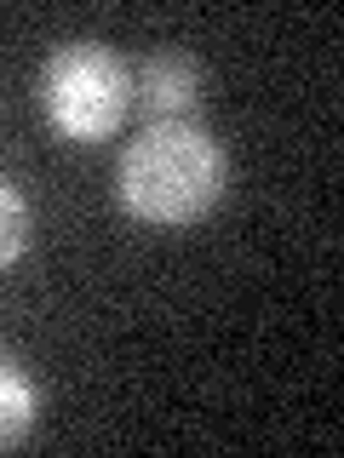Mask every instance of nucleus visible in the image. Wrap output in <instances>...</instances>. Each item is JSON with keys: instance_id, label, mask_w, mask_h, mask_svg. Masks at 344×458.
<instances>
[{"instance_id": "obj_3", "label": "nucleus", "mask_w": 344, "mask_h": 458, "mask_svg": "<svg viewBox=\"0 0 344 458\" xmlns=\"http://www.w3.org/2000/svg\"><path fill=\"white\" fill-rule=\"evenodd\" d=\"M133 98L155 114V121H184V114L195 109V98H201L195 57H184V52H150L138 64V75H133Z\"/></svg>"}, {"instance_id": "obj_4", "label": "nucleus", "mask_w": 344, "mask_h": 458, "mask_svg": "<svg viewBox=\"0 0 344 458\" xmlns=\"http://www.w3.org/2000/svg\"><path fill=\"white\" fill-rule=\"evenodd\" d=\"M35 412H40V390L35 378L12 361V355H0V453L18 447V441L35 429Z\"/></svg>"}, {"instance_id": "obj_5", "label": "nucleus", "mask_w": 344, "mask_h": 458, "mask_svg": "<svg viewBox=\"0 0 344 458\" xmlns=\"http://www.w3.org/2000/svg\"><path fill=\"white\" fill-rule=\"evenodd\" d=\"M29 247V200L12 178H0V269H12Z\"/></svg>"}, {"instance_id": "obj_1", "label": "nucleus", "mask_w": 344, "mask_h": 458, "mask_svg": "<svg viewBox=\"0 0 344 458\" xmlns=\"http://www.w3.org/2000/svg\"><path fill=\"white\" fill-rule=\"evenodd\" d=\"M229 190V155L201 121H150L115 161V195L150 229H184L207 218Z\"/></svg>"}, {"instance_id": "obj_2", "label": "nucleus", "mask_w": 344, "mask_h": 458, "mask_svg": "<svg viewBox=\"0 0 344 458\" xmlns=\"http://www.w3.org/2000/svg\"><path fill=\"white\" fill-rule=\"evenodd\" d=\"M133 64L109 40H64L40 64V109L69 143H104L133 114Z\"/></svg>"}]
</instances>
